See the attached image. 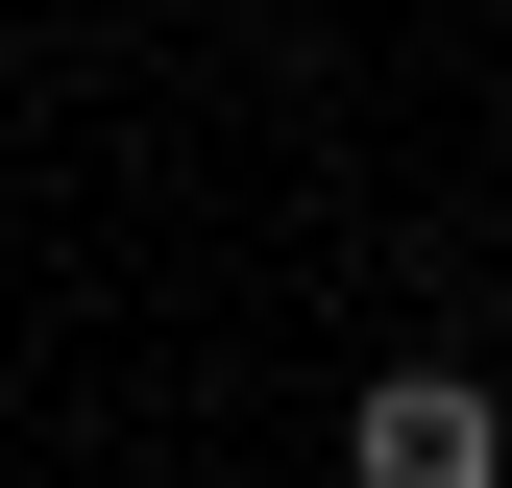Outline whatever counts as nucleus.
Returning a JSON list of instances; mask_svg holds the SVG:
<instances>
[{
  "label": "nucleus",
  "mask_w": 512,
  "mask_h": 488,
  "mask_svg": "<svg viewBox=\"0 0 512 488\" xmlns=\"http://www.w3.org/2000/svg\"><path fill=\"white\" fill-rule=\"evenodd\" d=\"M342 464H366V488H488V464H512V415L464 391V366H391V391L342 415Z\"/></svg>",
  "instance_id": "obj_1"
}]
</instances>
